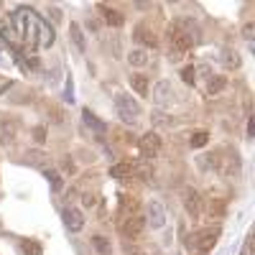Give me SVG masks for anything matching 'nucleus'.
I'll return each instance as SVG.
<instances>
[{
	"instance_id": "11",
	"label": "nucleus",
	"mask_w": 255,
	"mask_h": 255,
	"mask_svg": "<svg viewBox=\"0 0 255 255\" xmlns=\"http://www.w3.org/2000/svg\"><path fill=\"white\" fill-rule=\"evenodd\" d=\"M100 13L105 15V23L113 26V28H120V26L125 23V15H123L120 10H113V8H105V5H100Z\"/></svg>"
},
{
	"instance_id": "8",
	"label": "nucleus",
	"mask_w": 255,
	"mask_h": 255,
	"mask_svg": "<svg viewBox=\"0 0 255 255\" xmlns=\"http://www.w3.org/2000/svg\"><path fill=\"white\" fill-rule=\"evenodd\" d=\"M161 145H163V140H161V135H158L156 130L145 133V135L140 138V151H143L145 156H156V153L161 151Z\"/></svg>"
},
{
	"instance_id": "6",
	"label": "nucleus",
	"mask_w": 255,
	"mask_h": 255,
	"mask_svg": "<svg viewBox=\"0 0 255 255\" xmlns=\"http://www.w3.org/2000/svg\"><path fill=\"white\" fill-rule=\"evenodd\" d=\"M143 225H145V220L143 217H138V215H133V217H125L123 220V225H120V232L130 240V238H138L140 232H143Z\"/></svg>"
},
{
	"instance_id": "16",
	"label": "nucleus",
	"mask_w": 255,
	"mask_h": 255,
	"mask_svg": "<svg viewBox=\"0 0 255 255\" xmlns=\"http://www.w3.org/2000/svg\"><path fill=\"white\" fill-rule=\"evenodd\" d=\"M69 38L74 41V46H77L79 51L87 49V41H84V33H82V28H79L77 23H72V26H69Z\"/></svg>"
},
{
	"instance_id": "26",
	"label": "nucleus",
	"mask_w": 255,
	"mask_h": 255,
	"mask_svg": "<svg viewBox=\"0 0 255 255\" xmlns=\"http://www.w3.org/2000/svg\"><path fill=\"white\" fill-rule=\"evenodd\" d=\"M61 163H64V166H61V168H64V174H77V166H74L72 158H64Z\"/></svg>"
},
{
	"instance_id": "4",
	"label": "nucleus",
	"mask_w": 255,
	"mask_h": 255,
	"mask_svg": "<svg viewBox=\"0 0 255 255\" xmlns=\"http://www.w3.org/2000/svg\"><path fill=\"white\" fill-rule=\"evenodd\" d=\"M145 220H148V225H151L153 230H161L166 225V209H163V204L158 199H151L145 204Z\"/></svg>"
},
{
	"instance_id": "18",
	"label": "nucleus",
	"mask_w": 255,
	"mask_h": 255,
	"mask_svg": "<svg viewBox=\"0 0 255 255\" xmlns=\"http://www.w3.org/2000/svg\"><path fill=\"white\" fill-rule=\"evenodd\" d=\"M133 171H135V163H133V161H120L118 166L110 168L113 176H128V174H133Z\"/></svg>"
},
{
	"instance_id": "31",
	"label": "nucleus",
	"mask_w": 255,
	"mask_h": 255,
	"mask_svg": "<svg viewBox=\"0 0 255 255\" xmlns=\"http://www.w3.org/2000/svg\"><path fill=\"white\" fill-rule=\"evenodd\" d=\"M240 255H253V240H250V238L245 240V245H243V253H240Z\"/></svg>"
},
{
	"instance_id": "34",
	"label": "nucleus",
	"mask_w": 255,
	"mask_h": 255,
	"mask_svg": "<svg viewBox=\"0 0 255 255\" xmlns=\"http://www.w3.org/2000/svg\"><path fill=\"white\" fill-rule=\"evenodd\" d=\"M128 255H143V253H140L138 248H133V250H128Z\"/></svg>"
},
{
	"instance_id": "21",
	"label": "nucleus",
	"mask_w": 255,
	"mask_h": 255,
	"mask_svg": "<svg viewBox=\"0 0 255 255\" xmlns=\"http://www.w3.org/2000/svg\"><path fill=\"white\" fill-rule=\"evenodd\" d=\"M222 59H225L227 67H240V54L232 51V49H225V51H222Z\"/></svg>"
},
{
	"instance_id": "23",
	"label": "nucleus",
	"mask_w": 255,
	"mask_h": 255,
	"mask_svg": "<svg viewBox=\"0 0 255 255\" xmlns=\"http://www.w3.org/2000/svg\"><path fill=\"white\" fill-rule=\"evenodd\" d=\"M28 161H36L38 166H44V163H49V156L44 151H31L28 153Z\"/></svg>"
},
{
	"instance_id": "15",
	"label": "nucleus",
	"mask_w": 255,
	"mask_h": 255,
	"mask_svg": "<svg viewBox=\"0 0 255 255\" xmlns=\"http://www.w3.org/2000/svg\"><path fill=\"white\" fill-rule=\"evenodd\" d=\"M209 84H207V95H220L225 87H227V79L222 77V74H215V77H209L207 79Z\"/></svg>"
},
{
	"instance_id": "22",
	"label": "nucleus",
	"mask_w": 255,
	"mask_h": 255,
	"mask_svg": "<svg viewBox=\"0 0 255 255\" xmlns=\"http://www.w3.org/2000/svg\"><path fill=\"white\" fill-rule=\"evenodd\" d=\"M20 243H23L26 255H44V250H41V245L36 240H20Z\"/></svg>"
},
{
	"instance_id": "33",
	"label": "nucleus",
	"mask_w": 255,
	"mask_h": 255,
	"mask_svg": "<svg viewBox=\"0 0 255 255\" xmlns=\"http://www.w3.org/2000/svg\"><path fill=\"white\" fill-rule=\"evenodd\" d=\"M87 26H90V28H92V31H97V28H100V23H97V20H95V18H92V20H90V23H87Z\"/></svg>"
},
{
	"instance_id": "14",
	"label": "nucleus",
	"mask_w": 255,
	"mask_h": 255,
	"mask_svg": "<svg viewBox=\"0 0 255 255\" xmlns=\"http://www.w3.org/2000/svg\"><path fill=\"white\" fill-rule=\"evenodd\" d=\"M133 36H135V41H143L145 46H153V49L158 46V41H156V33H151V31H148L145 26H138Z\"/></svg>"
},
{
	"instance_id": "7",
	"label": "nucleus",
	"mask_w": 255,
	"mask_h": 255,
	"mask_svg": "<svg viewBox=\"0 0 255 255\" xmlns=\"http://www.w3.org/2000/svg\"><path fill=\"white\" fill-rule=\"evenodd\" d=\"M171 28H176V31L186 33L191 41H194V44H199V38H202V31H199V26H197L191 18H176V23H174Z\"/></svg>"
},
{
	"instance_id": "3",
	"label": "nucleus",
	"mask_w": 255,
	"mask_h": 255,
	"mask_svg": "<svg viewBox=\"0 0 255 255\" xmlns=\"http://www.w3.org/2000/svg\"><path fill=\"white\" fill-rule=\"evenodd\" d=\"M176 100H179V95H176L174 84L168 79H161L153 87V102L158 105V108H168V105H174Z\"/></svg>"
},
{
	"instance_id": "12",
	"label": "nucleus",
	"mask_w": 255,
	"mask_h": 255,
	"mask_svg": "<svg viewBox=\"0 0 255 255\" xmlns=\"http://www.w3.org/2000/svg\"><path fill=\"white\" fill-rule=\"evenodd\" d=\"M15 140V125L13 120H0V145H10Z\"/></svg>"
},
{
	"instance_id": "27",
	"label": "nucleus",
	"mask_w": 255,
	"mask_h": 255,
	"mask_svg": "<svg viewBox=\"0 0 255 255\" xmlns=\"http://www.w3.org/2000/svg\"><path fill=\"white\" fill-rule=\"evenodd\" d=\"M46 176H49V181H51V189H54V191H59V189H61V179H59L56 174H51V171H49Z\"/></svg>"
},
{
	"instance_id": "20",
	"label": "nucleus",
	"mask_w": 255,
	"mask_h": 255,
	"mask_svg": "<svg viewBox=\"0 0 255 255\" xmlns=\"http://www.w3.org/2000/svg\"><path fill=\"white\" fill-rule=\"evenodd\" d=\"M207 143H209V133H204V130L194 133V135H191V140H189V145H191V148H204Z\"/></svg>"
},
{
	"instance_id": "9",
	"label": "nucleus",
	"mask_w": 255,
	"mask_h": 255,
	"mask_svg": "<svg viewBox=\"0 0 255 255\" xmlns=\"http://www.w3.org/2000/svg\"><path fill=\"white\" fill-rule=\"evenodd\" d=\"M61 217H64V225H67L72 232H79L84 227V215L77 209V207H67L61 212Z\"/></svg>"
},
{
	"instance_id": "1",
	"label": "nucleus",
	"mask_w": 255,
	"mask_h": 255,
	"mask_svg": "<svg viewBox=\"0 0 255 255\" xmlns=\"http://www.w3.org/2000/svg\"><path fill=\"white\" fill-rule=\"evenodd\" d=\"M115 108H118V115L123 118L125 125H135V120L140 115V102L133 100V95H118L115 97Z\"/></svg>"
},
{
	"instance_id": "10",
	"label": "nucleus",
	"mask_w": 255,
	"mask_h": 255,
	"mask_svg": "<svg viewBox=\"0 0 255 255\" xmlns=\"http://www.w3.org/2000/svg\"><path fill=\"white\" fill-rule=\"evenodd\" d=\"M184 207H186V212L191 217H197L199 215V209H202V199H199V194L194 189H186L184 191Z\"/></svg>"
},
{
	"instance_id": "17",
	"label": "nucleus",
	"mask_w": 255,
	"mask_h": 255,
	"mask_svg": "<svg viewBox=\"0 0 255 255\" xmlns=\"http://www.w3.org/2000/svg\"><path fill=\"white\" fill-rule=\"evenodd\" d=\"M130 87H133L140 97H145V95H148V79H145L143 74H133V77H130Z\"/></svg>"
},
{
	"instance_id": "13",
	"label": "nucleus",
	"mask_w": 255,
	"mask_h": 255,
	"mask_svg": "<svg viewBox=\"0 0 255 255\" xmlns=\"http://www.w3.org/2000/svg\"><path fill=\"white\" fill-rule=\"evenodd\" d=\"M128 64L135 67V69H143L148 64V51L145 49H130V51H128Z\"/></svg>"
},
{
	"instance_id": "28",
	"label": "nucleus",
	"mask_w": 255,
	"mask_h": 255,
	"mask_svg": "<svg viewBox=\"0 0 255 255\" xmlns=\"http://www.w3.org/2000/svg\"><path fill=\"white\" fill-rule=\"evenodd\" d=\"M46 15H49V18H54V23H59V20H61V10H59V8H51V5H49Z\"/></svg>"
},
{
	"instance_id": "2",
	"label": "nucleus",
	"mask_w": 255,
	"mask_h": 255,
	"mask_svg": "<svg viewBox=\"0 0 255 255\" xmlns=\"http://www.w3.org/2000/svg\"><path fill=\"white\" fill-rule=\"evenodd\" d=\"M217 238H220V227H209V230H199L189 238V245L197 248L199 253H209L212 248L217 245Z\"/></svg>"
},
{
	"instance_id": "29",
	"label": "nucleus",
	"mask_w": 255,
	"mask_h": 255,
	"mask_svg": "<svg viewBox=\"0 0 255 255\" xmlns=\"http://www.w3.org/2000/svg\"><path fill=\"white\" fill-rule=\"evenodd\" d=\"M243 33H245V38H248V41H253V33H255V23H253V20H250V23H245Z\"/></svg>"
},
{
	"instance_id": "19",
	"label": "nucleus",
	"mask_w": 255,
	"mask_h": 255,
	"mask_svg": "<svg viewBox=\"0 0 255 255\" xmlns=\"http://www.w3.org/2000/svg\"><path fill=\"white\" fill-rule=\"evenodd\" d=\"M151 120H153V125H156V128H166V125H174V120L168 118L166 113H161V110H153Z\"/></svg>"
},
{
	"instance_id": "25",
	"label": "nucleus",
	"mask_w": 255,
	"mask_h": 255,
	"mask_svg": "<svg viewBox=\"0 0 255 255\" xmlns=\"http://www.w3.org/2000/svg\"><path fill=\"white\" fill-rule=\"evenodd\" d=\"M92 245L97 248V253H108L110 250V245H108V240H105V238H92Z\"/></svg>"
},
{
	"instance_id": "32",
	"label": "nucleus",
	"mask_w": 255,
	"mask_h": 255,
	"mask_svg": "<svg viewBox=\"0 0 255 255\" xmlns=\"http://www.w3.org/2000/svg\"><path fill=\"white\" fill-rule=\"evenodd\" d=\"M95 202H97V197H92V194H84V204H87V207H95Z\"/></svg>"
},
{
	"instance_id": "30",
	"label": "nucleus",
	"mask_w": 255,
	"mask_h": 255,
	"mask_svg": "<svg viewBox=\"0 0 255 255\" xmlns=\"http://www.w3.org/2000/svg\"><path fill=\"white\" fill-rule=\"evenodd\" d=\"M84 120H87V125H95L97 128V130H100V123H97V118L90 113V110H84Z\"/></svg>"
},
{
	"instance_id": "24",
	"label": "nucleus",
	"mask_w": 255,
	"mask_h": 255,
	"mask_svg": "<svg viewBox=\"0 0 255 255\" xmlns=\"http://www.w3.org/2000/svg\"><path fill=\"white\" fill-rule=\"evenodd\" d=\"M181 77H184L186 84H194V79H197V69H194V67H186V69L181 72Z\"/></svg>"
},
{
	"instance_id": "5",
	"label": "nucleus",
	"mask_w": 255,
	"mask_h": 255,
	"mask_svg": "<svg viewBox=\"0 0 255 255\" xmlns=\"http://www.w3.org/2000/svg\"><path fill=\"white\" fill-rule=\"evenodd\" d=\"M33 28L38 31V38H36L38 46H41V49H49V46L54 44V38H56L54 31L49 28V23H46V20H38V18L33 15Z\"/></svg>"
}]
</instances>
